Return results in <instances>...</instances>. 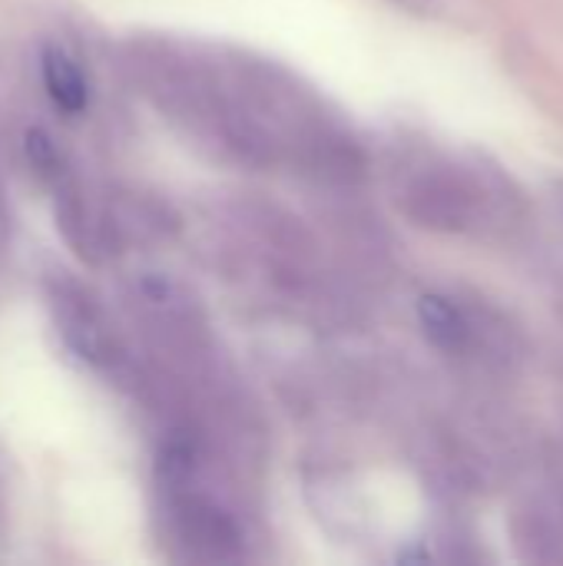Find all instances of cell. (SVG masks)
Instances as JSON below:
<instances>
[{"label":"cell","instance_id":"obj_1","mask_svg":"<svg viewBox=\"0 0 563 566\" xmlns=\"http://www.w3.org/2000/svg\"><path fill=\"white\" fill-rule=\"evenodd\" d=\"M50 305H53V318H56V328L66 342V348L93 365V368H110L116 361V345H113V335L106 332L100 312L76 292V289H53L50 295Z\"/></svg>","mask_w":563,"mask_h":566},{"label":"cell","instance_id":"obj_2","mask_svg":"<svg viewBox=\"0 0 563 566\" xmlns=\"http://www.w3.org/2000/svg\"><path fill=\"white\" fill-rule=\"evenodd\" d=\"M40 83L50 96V103L63 116H80L90 106V83L80 70V63L60 50L56 43H46L40 50Z\"/></svg>","mask_w":563,"mask_h":566},{"label":"cell","instance_id":"obj_3","mask_svg":"<svg viewBox=\"0 0 563 566\" xmlns=\"http://www.w3.org/2000/svg\"><path fill=\"white\" fill-rule=\"evenodd\" d=\"M418 322H421L425 335H428L441 352L458 355V352H465L468 342H471V325H468L465 312H461L451 298H445V295H425V298L418 302Z\"/></svg>","mask_w":563,"mask_h":566},{"label":"cell","instance_id":"obj_4","mask_svg":"<svg viewBox=\"0 0 563 566\" xmlns=\"http://www.w3.org/2000/svg\"><path fill=\"white\" fill-rule=\"evenodd\" d=\"M176 521L186 534V544L202 547L209 554H222L236 544L232 527L226 524V517H219V511H212L209 504L199 501H183L176 507Z\"/></svg>","mask_w":563,"mask_h":566},{"label":"cell","instance_id":"obj_5","mask_svg":"<svg viewBox=\"0 0 563 566\" xmlns=\"http://www.w3.org/2000/svg\"><path fill=\"white\" fill-rule=\"evenodd\" d=\"M23 153H27L30 166H33L43 179H60V176H63V156H60L56 143L50 139V133H43V129H27V136H23Z\"/></svg>","mask_w":563,"mask_h":566}]
</instances>
